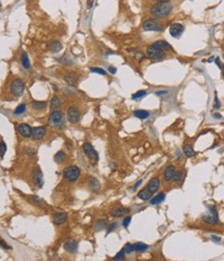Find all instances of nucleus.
I'll return each instance as SVG.
<instances>
[{"label":"nucleus","mask_w":224,"mask_h":261,"mask_svg":"<svg viewBox=\"0 0 224 261\" xmlns=\"http://www.w3.org/2000/svg\"><path fill=\"white\" fill-rule=\"evenodd\" d=\"M24 91H25V84H24V82H23V80L20 78H15L11 84V94H13L15 97L19 98L24 94Z\"/></svg>","instance_id":"nucleus-5"},{"label":"nucleus","mask_w":224,"mask_h":261,"mask_svg":"<svg viewBox=\"0 0 224 261\" xmlns=\"http://www.w3.org/2000/svg\"><path fill=\"white\" fill-rule=\"evenodd\" d=\"M46 134V128L44 126H40V127H34V128L31 129V137L34 139V141H40L42 139Z\"/></svg>","instance_id":"nucleus-12"},{"label":"nucleus","mask_w":224,"mask_h":261,"mask_svg":"<svg viewBox=\"0 0 224 261\" xmlns=\"http://www.w3.org/2000/svg\"><path fill=\"white\" fill-rule=\"evenodd\" d=\"M129 212V208H126V207H116V208H113L110 211V214L114 218H119L126 213Z\"/></svg>","instance_id":"nucleus-20"},{"label":"nucleus","mask_w":224,"mask_h":261,"mask_svg":"<svg viewBox=\"0 0 224 261\" xmlns=\"http://www.w3.org/2000/svg\"><path fill=\"white\" fill-rule=\"evenodd\" d=\"M64 159H66V153H64L63 151H59V152H57L54 155V161L57 162V164L62 162Z\"/></svg>","instance_id":"nucleus-31"},{"label":"nucleus","mask_w":224,"mask_h":261,"mask_svg":"<svg viewBox=\"0 0 224 261\" xmlns=\"http://www.w3.org/2000/svg\"><path fill=\"white\" fill-rule=\"evenodd\" d=\"M26 152H27L29 155H33V154H35L34 149H32V148H29V147L26 148Z\"/></svg>","instance_id":"nucleus-45"},{"label":"nucleus","mask_w":224,"mask_h":261,"mask_svg":"<svg viewBox=\"0 0 224 261\" xmlns=\"http://www.w3.org/2000/svg\"><path fill=\"white\" fill-rule=\"evenodd\" d=\"M157 2H169L170 0H156Z\"/></svg>","instance_id":"nucleus-52"},{"label":"nucleus","mask_w":224,"mask_h":261,"mask_svg":"<svg viewBox=\"0 0 224 261\" xmlns=\"http://www.w3.org/2000/svg\"><path fill=\"white\" fill-rule=\"evenodd\" d=\"M146 95V91H138L137 93H135L133 96H132V99L133 100H136V99H139V98H142Z\"/></svg>","instance_id":"nucleus-36"},{"label":"nucleus","mask_w":224,"mask_h":261,"mask_svg":"<svg viewBox=\"0 0 224 261\" xmlns=\"http://www.w3.org/2000/svg\"><path fill=\"white\" fill-rule=\"evenodd\" d=\"M67 213L64 212H56L54 214V218H53V223L55 225H57V226H59V225L63 224L64 222L67 221Z\"/></svg>","instance_id":"nucleus-18"},{"label":"nucleus","mask_w":224,"mask_h":261,"mask_svg":"<svg viewBox=\"0 0 224 261\" xmlns=\"http://www.w3.org/2000/svg\"><path fill=\"white\" fill-rule=\"evenodd\" d=\"M63 93L67 94V95H70V96H73V95H75V92L72 91V90H71V88H63Z\"/></svg>","instance_id":"nucleus-43"},{"label":"nucleus","mask_w":224,"mask_h":261,"mask_svg":"<svg viewBox=\"0 0 224 261\" xmlns=\"http://www.w3.org/2000/svg\"><path fill=\"white\" fill-rule=\"evenodd\" d=\"M89 186L93 189V191L98 189L100 187V183L98 181V179H96V178H90L89 179Z\"/></svg>","instance_id":"nucleus-33"},{"label":"nucleus","mask_w":224,"mask_h":261,"mask_svg":"<svg viewBox=\"0 0 224 261\" xmlns=\"http://www.w3.org/2000/svg\"><path fill=\"white\" fill-rule=\"evenodd\" d=\"M80 176V170L76 165H71L67 168L63 172V177L66 178L69 182H75Z\"/></svg>","instance_id":"nucleus-7"},{"label":"nucleus","mask_w":224,"mask_h":261,"mask_svg":"<svg viewBox=\"0 0 224 261\" xmlns=\"http://www.w3.org/2000/svg\"><path fill=\"white\" fill-rule=\"evenodd\" d=\"M183 32H184V26H183L181 23H174V24H172L169 28V34L172 38H179Z\"/></svg>","instance_id":"nucleus-10"},{"label":"nucleus","mask_w":224,"mask_h":261,"mask_svg":"<svg viewBox=\"0 0 224 261\" xmlns=\"http://www.w3.org/2000/svg\"><path fill=\"white\" fill-rule=\"evenodd\" d=\"M214 108L215 109H219L220 108V101L219 99H218L217 95L215 96V104H214Z\"/></svg>","instance_id":"nucleus-44"},{"label":"nucleus","mask_w":224,"mask_h":261,"mask_svg":"<svg viewBox=\"0 0 224 261\" xmlns=\"http://www.w3.org/2000/svg\"><path fill=\"white\" fill-rule=\"evenodd\" d=\"M31 106H32V108L35 109V110H43V109L46 108L47 102H45V101H37V100H34V101L31 102Z\"/></svg>","instance_id":"nucleus-24"},{"label":"nucleus","mask_w":224,"mask_h":261,"mask_svg":"<svg viewBox=\"0 0 224 261\" xmlns=\"http://www.w3.org/2000/svg\"><path fill=\"white\" fill-rule=\"evenodd\" d=\"M90 72L93 73H98L100 75H106V71L104 69H102V68H90Z\"/></svg>","instance_id":"nucleus-37"},{"label":"nucleus","mask_w":224,"mask_h":261,"mask_svg":"<svg viewBox=\"0 0 224 261\" xmlns=\"http://www.w3.org/2000/svg\"><path fill=\"white\" fill-rule=\"evenodd\" d=\"M116 227H117V224L116 223H112L110 226L108 227V230H107V234H109V233H111L112 231L113 230H115L116 229Z\"/></svg>","instance_id":"nucleus-42"},{"label":"nucleus","mask_w":224,"mask_h":261,"mask_svg":"<svg viewBox=\"0 0 224 261\" xmlns=\"http://www.w3.org/2000/svg\"><path fill=\"white\" fill-rule=\"evenodd\" d=\"M21 64L24 69H29L30 68V61H29L28 55L26 52H23L21 55Z\"/></svg>","instance_id":"nucleus-27"},{"label":"nucleus","mask_w":224,"mask_h":261,"mask_svg":"<svg viewBox=\"0 0 224 261\" xmlns=\"http://www.w3.org/2000/svg\"><path fill=\"white\" fill-rule=\"evenodd\" d=\"M82 149H83V152L85 153V155H86L90 160H93V161H98L99 160V154L95 150V148L93 147L91 144L85 143L83 145V147H82Z\"/></svg>","instance_id":"nucleus-8"},{"label":"nucleus","mask_w":224,"mask_h":261,"mask_svg":"<svg viewBox=\"0 0 224 261\" xmlns=\"http://www.w3.org/2000/svg\"><path fill=\"white\" fill-rule=\"evenodd\" d=\"M155 46H157L158 48H160L161 50H163V51H172V46L170 45L169 43H167L166 41L164 40H159V41H156L154 43Z\"/></svg>","instance_id":"nucleus-19"},{"label":"nucleus","mask_w":224,"mask_h":261,"mask_svg":"<svg viewBox=\"0 0 224 261\" xmlns=\"http://www.w3.org/2000/svg\"><path fill=\"white\" fill-rule=\"evenodd\" d=\"M174 174H175V168L173 167V165H169V167H167L166 169H165V171L163 173L164 180L165 181H170V180H172Z\"/></svg>","instance_id":"nucleus-17"},{"label":"nucleus","mask_w":224,"mask_h":261,"mask_svg":"<svg viewBox=\"0 0 224 261\" xmlns=\"http://www.w3.org/2000/svg\"><path fill=\"white\" fill-rule=\"evenodd\" d=\"M162 27H163L162 22L157 18L147 19L142 23V28L145 31H160Z\"/></svg>","instance_id":"nucleus-4"},{"label":"nucleus","mask_w":224,"mask_h":261,"mask_svg":"<svg viewBox=\"0 0 224 261\" xmlns=\"http://www.w3.org/2000/svg\"><path fill=\"white\" fill-rule=\"evenodd\" d=\"M167 94V91H159V92H156V95L157 96H163V95H166Z\"/></svg>","instance_id":"nucleus-46"},{"label":"nucleus","mask_w":224,"mask_h":261,"mask_svg":"<svg viewBox=\"0 0 224 261\" xmlns=\"http://www.w3.org/2000/svg\"><path fill=\"white\" fill-rule=\"evenodd\" d=\"M33 181L35 183V185L42 187L43 185V173L41 171V169L39 167H37L33 171Z\"/></svg>","instance_id":"nucleus-14"},{"label":"nucleus","mask_w":224,"mask_h":261,"mask_svg":"<svg viewBox=\"0 0 224 261\" xmlns=\"http://www.w3.org/2000/svg\"><path fill=\"white\" fill-rule=\"evenodd\" d=\"M131 219H132L131 216H126V218L123 219V226L125 228H128L130 223H131Z\"/></svg>","instance_id":"nucleus-39"},{"label":"nucleus","mask_w":224,"mask_h":261,"mask_svg":"<svg viewBox=\"0 0 224 261\" xmlns=\"http://www.w3.org/2000/svg\"><path fill=\"white\" fill-rule=\"evenodd\" d=\"M146 55L153 61H163L165 58V52L158 48L157 46H155L154 44H152L151 46L146 48Z\"/></svg>","instance_id":"nucleus-3"},{"label":"nucleus","mask_w":224,"mask_h":261,"mask_svg":"<svg viewBox=\"0 0 224 261\" xmlns=\"http://www.w3.org/2000/svg\"><path fill=\"white\" fill-rule=\"evenodd\" d=\"M106 227V221L105 219H100V221L97 222L96 224V230L97 231H101Z\"/></svg>","instance_id":"nucleus-34"},{"label":"nucleus","mask_w":224,"mask_h":261,"mask_svg":"<svg viewBox=\"0 0 224 261\" xmlns=\"http://www.w3.org/2000/svg\"><path fill=\"white\" fill-rule=\"evenodd\" d=\"M48 124L53 128L62 129L66 125V119L63 114L59 110H53L49 115Z\"/></svg>","instance_id":"nucleus-2"},{"label":"nucleus","mask_w":224,"mask_h":261,"mask_svg":"<svg viewBox=\"0 0 224 261\" xmlns=\"http://www.w3.org/2000/svg\"><path fill=\"white\" fill-rule=\"evenodd\" d=\"M212 239H213L215 242H220L221 241L220 237H217V236H215V235H212Z\"/></svg>","instance_id":"nucleus-48"},{"label":"nucleus","mask_w":224,"mask_h":261,"mask_svg":"<svg viewBox=\"0 0 224 261\" xmlns=\"http://www.w3.org/2000/svg\"><path fill=\"white\" fill-rule=\"evenodd\" d=\"M173 7L169 2H157L151 7V14L157 19L167 18L171 14Z\"/></svg>","instance_id":"nucleus-1"},{"label":"nucleus","mask_w":224,"mask_h":261,"mask_svg":"<svg viewBox=\"0 0 224 261\" xmlns=\"http://www.w3.org/2000/svg\"><path fill=\"white\" fill-rule=\"evenodd\" d=\"M63 248L67 253H71V254L76 253V252H77V249H78V242L75 241V240H73V239L67 238V239L64 240Z\"/></svg>","instance_id":"nucleus-11"},{"label":"nucleus","mask_w":224,"mask_h":261,"mask_svg":"<svg viewBox=\"0 0 224 261\" xmlns=\"http://www.w3.org/2000/svg\"><path fill=\"white\" fill-rule=\"evenodd\" d=\"M60 106H61V101L59 98L57 96L52 97L51 101H50V107H51V109H53V110H58V108H60Z\"/></svg>","instance_id":"nucleus-23"},{"label":"nucleus","mask_w":224,"mask_h":261,"mask_svg":"<svg viewBox=\"0 0 224 261\" xmlns=\"http://www.w3.org/2000/svg\"><path fill=\"white\" fill-rule=\"evenodd\" d=\"M183 151H184L185 155L187 157H193L195 155V151H194L193 147L190 146V145H185V146L183 147Z\"/></svg>","instance_id":"nucleus-26"},{"label":"nucleus","mask_w":224,"mask_h":261,"mask_svg":"<svg viewBox=\"0 0 224 261\" xmlns=\"http://www.w3.org/2000/svg\"><path fill=\"white\" fill-rule=\"evenodd\" d=\"M152 195H153V192L149 191V189L147 188V187H145V188H143L142 191H140L139 192H138L137 197L139 198L140 200L146 201V200H149V199H151Z\"/></svg>","instance_id":"nucleus-22"},{"label":"nucleus","mask_w":224,"mask_h":261,"mask_svg":"<svg viewBox=\"0 0 224 261\" xmlns=\"http://www.w3.org/2000/svg\"><path fill=\"white\" fill-rule=\"evenodd\" d=\"M141 183H142V180H139V181H137L136 182V184L134 185V189H137L138 188V186H139Z\"/></svg>","instance_id":"nucleus-49"},{"label":"nucleus","mask_w":224,"mask_h":261,"mask_svg":"<svg viewBox=\"0 0 224 261\" xmlns=\"http://www.w3.org/2000/svg\"><path fill=\"white\" fill-rule=\"evenodd\" d=\"M47 48H48L50 52L57 53L62 49V45H61L60 42H58V41H50L48 43V45H47Z\"/></svg>","instance_id":"nucleus-16"},{"label":"nucleus","mask_w":224,"mask_h":261,"mask_svg":"<svg viewBox=\"0 0 224 261\" xmlns=\"http://www.w3.org/2000/svg\"><path fill=\"white\" fill-rule=\"evenodd\" d=\"M93 3V0H89V1H88V4H87V8H91Z\"/></svg>","instance_id":"nucleus-50"},{"label":"nucleus","mask_w":224,"mask_h":261,"mask_svg":"<svg viewBox=\"0 0 224 261\" xmlns=\"http://www.w3.org/2000/svg\"><path fill=\"white\" fill-rule=\"evenodd\" d=\"M0 247L5 249V250H11V249L10 245H7V244L2 238H0Z\"/></svg>","instance_id":"nucleus-41"},{"label":"nucleus","mask_w":224,"mask_h":261,"mask_svg":"<svg viewBox=\"0 0 224 261\" xmlns=\"http://www.w3.org/2000/svg\"><path fill=\"white\" fill-rule=\"evenodd\" d=\"M165 200V194H160L158 196H156L151 200V204L152 205H157V204L162 203Z\"/></svg>","instance_id":"nucleus-29"},{"label":"nucleus","mask_w":224,"mask_h":261,"mask_svg":"<svg viewBox=\"0 0 224 261\" xmlns=\"http://www.w3.org/2000/svg\"><path fill=\"white\" fill-rule=\"evenodd\" d=\"M133 251H134V250H133V245L127 244V245H125V252H126V253L130 254V253H132Z\"/></svg>","instance_id":"nucleus-40"},{"label":"nucleus","mask_w":224,"mask_h":261,"mask_svg":"<svg viewBox=\"0 0 224 261\" xmlns=\"http://www.w3.org/2000/svg\"><path fill=\"white\" fill-rule=\"evenodd\" d=\"M25 110H26V105L24 103H22V104L17 106V108L14 110V115H22V114H24Z\"/></svg>","instance_id":"nucleus-32"},{"label":"nucleus","mask_w":224,"mask_h":261,"mask_svg":"<svg viewBox=\"0 0 224 261\" xmlns=\"http://www.w3.org/2000/svg\"><path fill=\"white\" fill-rule=\"evenodd\" d=\"M64 81L67 82V84L71 85V87H73V85H76L78 82V76L76 73H73V72H70V73H67L66 75L63 77Z\"/></svg>","instance_id":"nucleus-15"},{"label":"nucleus","mask_w":224,"mask_h":261,"mask_svg":"<svg viewBox=\"0 0 224 261\" xmlns=\"http://www.w3.org/2000/svg\"><path fill=\"white\" fill-rule=\"evenodd\" d=\"M159 187H160V179L159 178H153L149 181V185H147V188L152 192H156L159 189Z\"/></svg>","instance_id":"nucleus-21"},{"label":"nucleus","mask_w":224,"mask_h":261,"mask_svg":"<svg viewBox=\"0 0 224 261\" xmlns=\"http://www.w3.org/2000/svg\"><path fill=\"white\" fill-rule=\"evenodd\" d=\"M125 249H123V250H120L118 253H117L115 256H114V258H113V260H122L123 258V256H125Z\"/></svg>","instance_id":"nucleus-38"},{"label":"nucleus","mask_w":224,"mask_h":261,"mask_svg":"<svg viewBox=\"0 0 224 261\" xmlns=\"http://www.w3.org/2000/svg\"><path fill=\"white\" fill-rule=\"evenodd\" d=\"M5 152H6V145H5L3 141H1L0 142V157H1V158L4 157Z\"/></svg>","instance_id":"nucleus-35"},{"label":"nucleus","mask_w":224,"mask_h":261,"mask_svg":"<svg viewBox=\"0 0 224 261\" xmlns=\"http://www.w3.org/2000/svg\"><path fill=\"white\" fill-rule=\"evenodd\" d=\"M134 115L140 120H145L149 117V112L146 110H142V109H139V110H135L134 111Z\"/></svg>","instance_id":"nucleus-25"},{"label":"nucleus","mask_w":224,"mask_h":261,"mask_svg":"<svg viewBox=\"0 0 224 261\" xmlns=\"http://www.w3.org/2000/svg\"><path fill=\"white\" fill-rule=\"evenodd\" d=\"M214 118H215V119H221V118H222V115H219V114H215V115H214Z\"/></svg>","instance_id":"nucleus-51"},{"label":"nucleus","mask_w":224,"mask_h":261,"mask_svg":"<svg viewBox=\"0 0 224 261\" xmlns=\"http://www.w3.org/2000/svg\"><path fill=\"white\" fill-rule=\"evenodd\" d=\"M147 248H149V245L145 244H142V242H136V244L133 245V250L135 252H139V253L146 251Z\"/></svg>","instance_id":"nucleus-28"},{"label":"nucleus","mask_w":224,"mask_h":261,"mask_svg":"<svg viewBox=\"0 0 224 261\" xmlns=\"http://www.w3.org/2000/svg\"><path fill=\"white\" fill-rule=\"evenodd\" d=\"M202 221L207 224L216 225L219 223V218H218V211L215 206H209V211L207 214H203Z\"/></svg>","instance_id":"nucleus-6"},{"label":"nucleus","mask_w":224,"mask_h":261,"mask_svg":"<svg viewBox=\"0 0 224 261\" xmlns=\"http://www.w3.org/2000/svg\"><path fill=\"white\" fill-rule=\"evenodd\" d=\"M184 177H185V173H184V171H178V172L175 171L174 176H173V178H172V181L174 182V183L181 182L182 180L184 179Z\"/></svg>","instance_id":"nucleus-30"},{"label":"nucleus","mask_w":224,"mask_h":261,"mask_svg":"<svg viewBox=\"0 0 224 261\" xmlns=\"http://www.w3.org/2000/svg\"><path fill=\"white\" fill-rule=\"evenodd\" d=\"M108 70H109V72H110L111 74H115V73H116V69H115L114 67H112V66L109 67Z\"/></svg>","instance_id":"nucleus-47"},{"label":"nucleus","mask_w":224,"mask_h":261,"mask_svg":"<svg viewBox=\"0 0 224 261\" xmlns=\"http://www.w3.org/2000/svg\"><path fill=\"white\" fill-rule=\"evenodd\" d=\"M18 131H19V133L23 136V137L27 138L29 136H31V128H30V126L26 123L20 124L19 127H18Z\"/></svg>","instance_id":"nucleus-13"},{"label":"nucleus","mask_w":224,"mask_h":261,"mask_svg":"<svg viewBox=\"0 0 224 261\" xmlns=\"http://www.w3.org/2000/svg\"><path fill=\"white\" fill-rule=\"evenodd\" d=\"M80 117H81L80 110H79L77 107H74V106L69 107L67 112V118L70 123H72V124L78 123L79 121H80Z\"/></svg>","instance_id":"nucleus-9"}]
</instances>
